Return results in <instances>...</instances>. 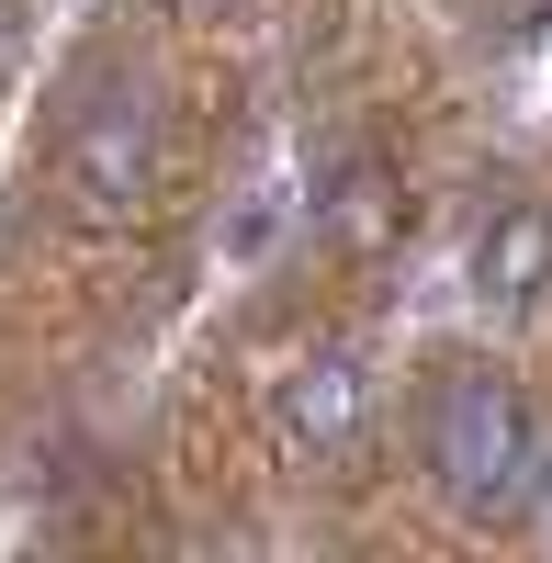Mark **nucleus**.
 Listing matches in <instances>:
<instances>
[{
	"instance_id": "423d86ee",
	"label": "nucleus",
	"mask_w": 552,
	"mask_h": 563,
	"mask_svg": "<svg viewBox=\"0 0 552 563\" xmlns=\"http://www.w3.org/2000/svg\"><path fill=\"white\" fill-rule=\"evenodd\" d=\"M0 68H12V12H0Z\"/></svg>"
},
{
	"instance_id": "20e7f679",
	"label": "nucleus",
	"mask_w": 552,
	"mask_h": 563,
	"mask_svg": "<svg viewBox=\"0 0 552 563\" xmlns=\"http://www.w3.org/2000/svg\"><path fill=\"white\" fill-rule=\"evenodd\" d=\"M474 294L496 316H530L552 294V203L541 192H496V214L474 225Z\"/></svg>"
},
{
	"instance_id": "39448f33",
	"label": "nucleus",
	"mask_w": 552,
	"mask_h": 563,
	"mask_svg": "<svg viewBox=\"0 0 552 563\" xmlns=\"http://www.w3.org/2000/svg\"><path fill=\"white\" fill-rule=\"evenodd\" d=\"M328 225H339V238H361V249H384L395 225H406L395 169H384V158H339V180H328Z\"/></svg>"
},
{
	"instance_id": "f03ea898",
	"label": "nucleus",
	"mask_w": 552,
	"mask_h": 563,
	"mask_svg": "<svg viewBox=\"0 0 552 563\" xmlns=\"http://www.w3.org/2000/svg\"><path fill=\"white\" fill-rule=\"evenodd\" d=\"M418 429H429V474H440L451 507H474V519H519V496L541 474H530V417L508 395V372H485V361L440 372Z\"/></svg>"
},
{
	"instance_id": "7ed1b4c3",
	"label": "nucleus",
	"mask_w": 552,
	"mask_h": 563,
	"mask_svg": "<svg viewBox=\"0 0 552 563\" xmlns=\"http://www.w3.org/2000/svg\"><path fill=\"white\" fill-rule=\"evenodd\" d=\"M373 361L361 350H305V361H283V384H271V429H283V451L294 462H339V451H361L373 440Z\"/></svg>"
},
{
	"instance_id": "f257e3e1",
	"label": "nucleus",
	"mask_w": 552,
	"mask_h": 563,
	"mask_svg": "<svg viewBox=\"0 0 552 563\" xmlns=\"http://www.w3.org/2000/svg\"><path fill=\"white\" fill-rule=\"evenodd\" d=\"M57 192L90 225H135L158 203V90L135 68H102L57 113Z\"/></svg>"
}]
</instances>
